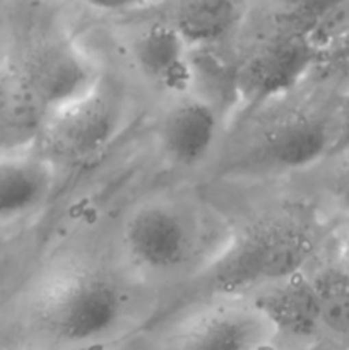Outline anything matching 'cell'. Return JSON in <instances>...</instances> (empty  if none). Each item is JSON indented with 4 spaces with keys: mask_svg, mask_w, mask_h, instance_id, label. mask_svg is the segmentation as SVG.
Here are the masks:
<instances>
[{
    "mask_svg": "<svg viewBox=\"0 0 349 350\" xmlns=\"http://www.w3.org/2000/svg\"><path fill=\"white\" fill-rule=\"evenodd\" d=\"M147 291L122 263L64 255L48 263L31 284L27 325L43 350L101 347L142 321Z\"/></svg>",
    "mask_w": 349,
    "mask_h": 350,
    "instance_id": "6da1fadb",
    "label": "cell"
},
{
    "mask_svg": "<svg viewBox=\"0 0 349 350\" xmlns=\"http://www.w3.org/2000/svg\"><path fill=\"white\" fill-rule=\"evenodd\" d=\"M231 226L218 208L192 193L149 195L127 211L118 256L127 272L153 291L190 286L222 252Z\"/></svg>",
    "mask_w": 349,
    "mask_h": 350,
    "instance_id": "7a4b0ae2",
    "label": "cell"
},
{
    "mask_svg": "<svg viewBox=\"0 0 349 350\" xmlns=\"http://www.w3.org/2000/svg\"><path fill=\"white\" fill-rule=\"evenodd\" d=\"M305 81L228 123L212 161L219 176L262 180L305 171L328 159L335 103L322 109L303 94Z\"/></svg>",
    "mask_w": 349,
    "mask_h": 350,
    "instance_id": "3957f363",
    "label": "cell"
},
{
    "mask_svg": "<svg viewBox=\"0 0 349 350\" xmlns=\"http://www.w3.org/2000/svg\"><path fill=\"white\" fill-rule=\"evenodd\" d=\"M320 231L313 211L286 200L231 226L218 258L188 287L202 294H252L308 269L318 258Z\"/></svg>",
    "mask_w": 349,
    "mask_h": 350,
    "instance_id": "277c9868",
    "label": "cell"
},
{
    "mask_svg": "<svg viewBox=\"0 0 349 350\" xmlns=\"http://www.w3.org/2000/svg\"><path fill=\"white\" fill-rule=\"evenodd\" d=\"M129 115L125 88L101 72L91 89L51 113L33 152L57 171L82 166L116 142Z\"/></svg>",
    "mask_w": 349,
    "mask_h": 350,
    "instance_id": "5b68a950",
    "label": "cell"
},
{
    "mask_svg": "<svg viewBox=\"0 0 349 350\" xmlns=\"http://www.w3.org/2000/svg\"><path fill=\"white\" fill-rule=\"evenodd\" d=\"M157 350H277L276 330L246 294H202L161 330Z\"/></svg>",
    "mask_w": 349,
    "mask_h": 350,
    "instance_id": "8992f818",
    "label": "cell"
},
{
    "mask_svg": "<svg viewBox=\"0 0 349 350\" xmlns=\"http://www.w3.org/2000/svg\"><path fill=\"white\" fill-rule=\"evenodd\" d=\"M5 55L29 79L51 113L84 94L101 74L67 27L50 17L24 27L5 44Z\"/></svg>",
    "mask_w": 349,
    "mask_h": 350,
    "instance_id": "52a82bcc",
    "label": "cell"
},
{
    "mask_svg": "<svg viewBox=\"0 0 349 350\" xmlns=\"http://www.w3.org/2000/svg\"><path fill=\"white\" fill-rule=\"evenodd\" d=\"M318 65L320 55L307 36L266 41L238 53L229 122L298 88Z\"/></svg>",
    "mask_w": 349,
    "mask_h": 350,
    "instance_id": "ba28073f",
    "label": "cell"
},
{
    "mask_svg": "<svg viewBox=\"0 0 349 350\" xmlns=\"http://www.w3.org/2000/svg\"><path fill=\"white\" fill-rule=\"evenodd\" d=\"M228 129V113L198 91L161 103L154 133L161 157L178 171L212 164Z\"/></svg>",
    "mask_w": 349,
    "mask_h": 350,
    "instance_id": "9c48e42d",
    "label": "cell"
},
{
    "mask_svg": "<svg viewBox=\"0 0 349 350\" xmlns=\"http://www.w3.org/2000/svg\"><path fill=\"white\" fill-rule=\"evenodd\" d=\"M127 55L137 77L161 103L195 89L194 48L163 19L130 16Z\"/></svg>",
    "mask_w": 349,
    "mask_h": 350,
    "instance_id": "30bf717a",
    "label": "cell"
},
{
    "mask_svg": "<svg viewBox=\"0 0 349 350\" xmlns=\"http://www.w3.org/2000/svg\"><path fill=\"white\" fill-rule=\"evenodd\" d=\"M276 330L277 350H301L324 338L320 306L308 269L246 294Z\"/></svg>",
    "mask_w": 349,
    "mask_h": 350,
    "instance_id": "8fae6325",
    "label": "cell"
},
{
    "mask_svg": "<svg viewBox=\"0 0 349 350\" xmlns=\"http://www.w3.org/2000/svg\"><path fill=\"white\" fill-rule=\"evenodd\" d=\"M50 115L47 101L3 51L0 64V156L33 152Z\"/></svg>",
    "mask_w": 349,
    "mask_h": 350,
    "instance_id": "7c38bea8",
    "label": "cell"
},
{
    "mask_svg": "<svg viewBox=\"0 0 349 350\" xmlns=\"http://www.w3.org/2000/svg\"><path fill=\"white\" fill-rule=\"evenodd\" d=\"M245 0H159L133 16H149L173 24L194 50L229 48L242 19Z\"/></svg>",
    "mask_w": 349,
    "mask_h": 350,
    "instance_id": "4fadbf2b",
    "label": "cell"
},
{
    "mask_svg": "<svg viewBox=\"0 0 349 350\" xmlns=\"http://www.w3.org/2000/svg\"><path fill=\"white\" fill-rule=\"evenodd\" d=\"M57 173L36 152L0 156V222H14L40 212L57 187Z\"/></svg>",
    "mask_w": 349,
    "mask_h": 350,
    "instance_id": "5bb4252c",
    "label": "cell"
},
{
    "mask_svg": "<svg viewBox=\"0 0 349 350\" xmlns=\"http://www.w3.org/2000/svg\"><path fill=\"white\" fill-rule=\"evenodd\" d=\"M325 0H245L242 19L229 50L242 51L283 38L307 36L315 14Z\"/></svg>",
    "mask_w": 349,
    "mask_h": 350,
    "instance_id": "9a60e30c",
    "label": "cell"
},
{
    "mask_svg": "<svg viewBox=\"0 0 349 350\" xmlns=\"http://www.w3.org/2000/svg\"><path fill=\"white\" fill-rule=\"evenodd\" d=\"M320 306L324 338L349 349V275L335 262H318L308 267Z\"/></svg>",
    "mask_w": 349,
    "mask_h": 350,
    "instance_id": "2e32d148",
    "label": "cell"
},
{
    "mask_svg": "<svg viewBox=\"0 0 349 350\" xmlns=\"http://www.w3.org/2000/svg\"><path fill=\"white\" fill-rule=\"evenodd\" d=\"M349 33V0H325L315 14L307 38L318 55L331 50L341 38Z\"/></svg>",
    "mask_w": 349,
    "mask_h": 350,
    "instance_id": "e0dca14e",
    "label": "cell"
},
{
    "mask_svg": "<svg viewBox=\"0 0 349 350\" xmlns=\"http://www.w3.org/2000/svg\"><path fill=\"white\" fill-rule=\"evenodd\" d=\"M349 156V91L335 99L334 123H332V144L328 157Z\"/></svg>",
    "mask_w": 349,
    "mask_h": 350,
    "instance_id": "ac0fdd59",
    "label": "cell"
},
{
    "mask_svg": "<svg viewBox=\"0 0 349 350\" xmlns=\"http://www.w3.org/2000/svg\"><path fill=\"white\" fill-rule=\"evenodd\" d=\"M77 2L84 3V5L91 7L94 10H99V12L133 16V14L142 12V10L153 7L159 0H77Z\"/></svg>",
    "mask_w": 349,
    "mask_h": 350,
    "instance_id": "d6986e66",
    "label": "cell"
},
{
    "mask_svg": "<svg viewBox=\"0 0 349 350\" xmlns=\"http://www.w3.org/2000/svg\"><path fill=\"white\" fill-rule=\"evenodd\" d=\"M332 193L342 214L349 219V163H346L335 174Z\"/></svg>",
    "mask_w": 349,
    "mask_h": 350,
    "instance_id": "ffe728a7",
    "label": "cell"
},
{
    "mask_svg": "<svg viewBox=\"0 0 349 350\" xmlns=\"http://www.w3.org/2000/svg\"><path fill=\"white\" fill-rule=\"evenodd\" d=\"M344 65L349 64V33L337 41L331 50L320 58V65Z\"/></svg>",
    "mask_w": 349,
    "mask_h": 350,
    "instance_id": "44dd1931",
    "label": "cell"
},
{
    "mask_svg": "<svg viewBox=\"0 0 349 350\" xmlns=\"http://www.w3.org/2000/svg\"><path fill=\"white\" fill-rule=\"evenodd\" d=\"M337 263L349 275V229L341 236L337 246Z\"/></svg>",
    "mask_w": 349,
    "mask_h": 350,
    "instance_id": "7402d4cb",
    "label": "cell"
},
{
    "mask_svg": "<svg viewBox=\"0 0 349 350\" xmlns=\"http://www.w3.org/2000/svg\"><path fill=\"white\" fill-rule=\"evenodd\" d=\"M5 350H43V349L33 347V345H19V347H10V349H5Z\"/></svg>",
    "mask_w": 349,
    "mask_h": 350,
    "instance_id": "603a6c76",
    "label": "cell"
},
{
    "mask_svg": "<svg viewBox=\"0 0 349 350\" xmlns=\"http://www.w3.org/2000/svg\"><path fill=\"white\" fill-rule=\"evenodd\" d=\"M3 51H5V43H3V40H2V38H0V64H2Z\"/></svg>",
    "mask_w": 349,
    "mask_h": 350,
    "instance_id": "cb8c5ba5",
    "label": "cell"
},
{
    "mask_svg": "<svg viewBox=\"0 0 349 350\" xmlns=\"http://www.w3.org/2000/svg\"><path fill=\"white\" fill-rule=\"evenodd\" d=\"M341 350H349V349H341Z\"/></svg>",
    "mask_w": 349,
    "mask_h": 350,
    "instance_id": "d4e9b609",
    "label": "cell"
}]
</instances>
